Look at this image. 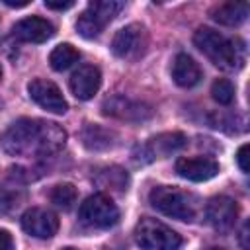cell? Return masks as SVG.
Instances as JSON below:
<instances>
[{
    "mask_svg": "<svg viewBox=\"0 0 250 250\" xmlns=\"http://www.w3.org/2000/svg\"><path fill=\"white\" fill-rule=\"evenodd\" d=\"M186 141H188V139H186L184 133H178V131H174V133H162V135L152 137V139L143 146V150H145L146 156H150V158H154V156H166V154H170V152L182 148V146L186 145Z\"/></svg>",
    "mask_w": 250,
    "mask_h": 250,
    "instance_id": "16",
    "label": "cell"
},
{
    "mask_svg": "<svg viewBox=\"0 0 250 250\" xmlns=\"http://www.w3.org/2000/svg\"><path fill=\"white\" fill-rule=\"evenodd\" d=\"M176 172L189 180V182H207L219 174V164L207 156H191V158H178Z\"/></svg>",
    "mask_w": 250,
    "mask_h": 250,
    "instance_id": "13",
    "label": "cell"
},
{
    "mask_svg": "<svg viewBox=\"0 0 250 250\" xmlns=\"http://www.w3.org/2000/svg\"><path fill=\"white\" fill-rule=\"evenodd\" d=\"M100 86H102V74H100V68L94 64H82L70 76V92L78 100L94 98Z\"/></svg>",
    "mask_w": 250,
    "mask_h": 250,
    "instance_id": "14",
    "label": "cell"
},
{
    "mask_svg": "<svg viewBox=\"0 0 250 250\" xmlns=\"http://www.w3.org/2000/svg\"><path fill=\"white\" fill-rule=\"evenodd\" d=\"M2 148L12 156H51L66 143V131L53 121L18 119L2 133Z\"/></svg>",
    "mask_w": 250,
    "mask_h": 250,
    "instance_id": "1",
    "label": "cell"
},
{
    "mask_svg": "<svg viewBox=\"0 0 250 250\" xmlns=\"http://www.w3.org/2000/svg\"><path fill=\"white\" fill-rule=\"evenodd\" d=\"M113 131L100 127V125H86L82 129V143L90 148V150H105L113 146Z\"/></svg>",
    "mask_w": 250,
    "mask_h": 250,
    "instance_id": "18",
    "label": "cell"
},
{
    "mask_svg": "<svg viewBox=\"0 0 250 250\" xmlns=\"http://www.w3.org/2000/svg\"><path fill=\"white\" fill-rule=\"evenodd\" d=\"M78 59H80V53H78L70 43H61V45H57V47L51 51V55H49V64H51V68L62 72V70H66L68 66H72Z\"/></svg>",
    "mask_w": 250,
    "mask_h": 250,
    "instance_id": "19",
    "label": "cell"
},
{
    "mask_svg": "<svg viewBox=\"0 0 250 250\" xmlns=\"http://www.w3.org/2000/svg\"><path fill=\"white\" fill-rule=\"evenodd\" d=\"M150 205L178 221H193L195 219V201L188 191L170 186H156L148 193Z\"/></svg>",
    "mask_w": 250,
    "mask_h": 250,
    "instance_id": "3",
    "label": "cell"
},
{
    "mask_svg": "<svg viewBox=\"0 0 250 250\" xmlns=\"http://www.w3.org/2000/svg\"><path fill=\"white\" fill-rule=\"evenodd\" d=\"M148 45V37L143 25L139 23H129L121 27L113 39H111V51L115 57L125 59V61H135L139 59Z\"/></svg>",
    "mask_w": 250,
    "mask_h": 250,
    "instance_id": "7",
    "label": "cell"
},
{
    "mask_svg": "<svg viewBox=\"0 0 250 250\" xmlns=\"http://www.w3.org/2000/svg\"><path fill=\"white\" fill-rule=\"evenodd\" d=\"M104 113L117 119H125V121H145L152 115V109L146 104L117 96L104 102Z\"/></svg>",
    "mask_w": 250,
    "mask_h": 250,
    "instance_id": "12",
    "label": "cell"
},
{
    "mask_svg": "<svg viewBox=\"0 0 250 250\" xmlns=\"http://www.w3.org/2000/svg\"><path fill=\"white\" fill-rule=\"evenodd\" d=\"M205 217L217 232H229L234 227L236 217H238L236 201L227 195H217V197L209 199V203L205 207Z\"/></svg>",
    "mask_w": 250,
    "mask_h": 250,
    "instance_id": "9",
    "label": "cell"
},
{
    "mask_svg": "<svg viewBox=\"0 0 250 250\" xmlns=\"http://www.w3.org/2000/svg\"><path fill=\"white\" fill-rule=\"evenodd\" d=\"M238 242H240V248H242V250H250V244H248V223H244V225H242V230H240Z\"/></svg>",
    "mask_w": 250,
    "mask_h": 250,
    "instance_id": "27",
    "label": "cell"
},
{
    "mask_svg": "<svg viewBox=\"0 0 250 250\" xmlns=\"http://www.w3.org/2000/svg\"><path fill=\"white\" fill-rule=\"evenodd\" d=\"M211 96H213V100H215L217 104H221V105L232 104V100H234V86H232V82H229L227 78L215 80L213 86H211Z\"/></svg>",
    "mask_w": 250,
    "mask_h": 250,
    "instance_id": "22",
    "label": "cell"
},
{
    "mask_svg": "<svg viewBox=\"0 0 250 250\" xmlns=\"http://www.w3.org/2000/svg\"><path fill=\"white\" fill-rule=\"evenodd\" d=\"M14 248V238L8 230L0 229V250H12Z\"/></svg>",
    "mask_w": 250,
    "mask_h": 250,
    "instance_id": "25",
    "label": "cell"
},
{
    "mask_svg": "<svg viewBox=\"0 0 250 250\" xmlns=\"http://www.w3.org/2000/svg\"><path fill=\"white\" fill-rule=\"evenodd\" d=\"M0 80H2V68H0Z\"/></svg>",
    "mask_w": 250,
    "mask_h": 250,
    "instance_id": "31",
    "label": "cell"
},
{
    "mask_svg": "<svg viewBox=\"0 0 250 250\" xmlns=\"http://www.w3.org/2000/svg\"><path fill=\"white\" fill-rule=\"evenodd\" d=\"M12 33L16 39L25 41V43H43L55 35V27L45 18L29 16V18L16 21V25L12 27Z\"/></svg>",
    "mask_w": 250,
    "mask_h": 250,
    "instance_id": "11",
    "label": "cell"
},
{
    "mask_svg": "<svg viewBox=\"0 0 250 250\" xmlns=\"http://www.w3.org/2000/svg\"><path fill=\"white\" fill-rule=\"evenodd\" d=\"M96 182H98V186L104 188V189H117V191H121V189L127 188L129 176H127L125 170H121V168H117V166H109V168H104V170L96 176Z\"/></svg>",
    "mask_w": 250,
    "mask_h": 250,
    "instance_id": "20",
    "label": "cell"
},
{
    "mask_svg": "<svg viewBox=\"0 0 250 250\" xmlns=\"http://www.w3.org/2000/svg\"><path fill=\"white\" fill-rule=\"evenodd\" d=\"M207 250H227V248H223V246H211V248H207Z\"/></svg>",
    "mask_w": 250,
    "mask_h": 250,
    "instance_id": "29",
    "label": "cell"
},
{
    "mask_svg": "<svg viewBox=\"0 0 250 250\" xmlns=\"http://www.w3.org/2000/svg\"><path fill=\"white\" fill-rule=\"evenodd\" d=\"M21 229L35 238H51L59 230V219L49 209L31 207L21 215Z\"/></svg>",
    "mask_w": 250,
    "mask_h": 250,
    "instance_id": "10",
    "label": "cell"
},
{
    "mask_svg": "<svg viewBox=\"0 0 250 250\" xmlns=\"http://www.w3.org/2000/svg\"><path fill=\"white\" fill-rule=\"evenodd\" d=\"M236 162H238V168H240L244 174H248V170H250V166H248V145H242V146L238 148V152H236Z\"/></svg>",
    "mask_w": 250,
    "mask_h": 250,
    "instance_id": "24",
    "label": "cell"
},
{
    "mask_svg": "<svg viewBox=\"0 0 250 250\" xmlns=\"http://www.w3.org/2000/svg\"><path fill=\"white\" fill-rule=\"evenodd\" d=\"M74 6V2H47L45 0V8H49V10H68V8H72Z\"/></svg>",
    "mask_w": 250,
    "mask_h": 250,
    "instance_id": "26",
    "label": "cell"
},
{
    "mask_svg": "<svg viewBox=\"0 0 250 250\" xmlns=\"http://www.w3.org/2000/svg\"><path fill=\"white\" fill-rule=\"evenodd\" d=\"M21 201V193L10 188H0V215L10 213L12 209H16Z\"/></svg>",
    "mask_w": 250,
    "mask_h": 250,
    "instance_id": "23",
    "label": "cell"
},
{
    "mask_svg": "<svg viewBox=\"0 0 250 250\" xmlns=\"http://www.w3.org/2000/svg\"><path fill=\"white\" fill-rule=\"evenodd\" d=\"M4 4L6 6H12V8H23V6H27V2H10V0H4Z\"/></svg>",
    "mask_w": 250,
    "mask_h": 250,
    "instance_id": "28",
    "label": "cell"
},
{
    "mask_svg": "<svg viewBox=\"0 0 250 250\" xmlns=\"http://www.w3.org/2000/svg\"><path fill=\"white\" fill-rule=\"evenodd\" d=\"M76 197H78V193L72 184H59L51 189V201L64 211H68L76 203Z\"/></svg>",
    "mask_w": 250,
    "mask_h": 250,
    "instance_id": "21",
    "label": "cell"
},
{
    "mask_svg": "<svg viewBox=\"0 0 250 250\" xmlns=\"http://www.w3.org/2000/svg\"><path fill=\"white\" fill-rule=\"evenodd\" d=\"M62 250H76V248H70V246H68V248H62Z\"/></svg>",
    "mask_w": 250,
    "mask_h": 250,
    "instance_id": "30",
    "label": "cell"
},
{
    "mask_svg": "<svg viewBox=\"0 0 250 250\" xmlns=\"http://www.w3.org/2000/svg\"><path fill=\"white\" fill-rule=\"evenodd\" d=\"M27 92H29V98L43 109L51 111V113H64L68 109V104L66 100L62 98L59 86L47 78H33L29 84H27Z\"/></svg>",
    "mask_w": 250,
    "mask_h": 250,
    "instance_id": "8",
    "label": "cell"
},
{
    "mask_svg": "<svg viewBox=\"0 0 250 250\" xmlns=\"http://www.w3.org/2000/svg\"><path fill=\"white\" fill-rule=\"evenodd\" d=\"M172 78L178 86L182 88H191L199 82L201 78V68L199 64L186 53L176 55L174 62H172Z\"/></svg>",
    "mask_w": 250,
    "mask_h": 250,
    "instance_id": "15",
    "label": "cell"
},
{
    "mask_svg": "<svg viewBox=\"0 0 250 250\" xmlns=\"http://www.w3.org/2000/svg\"><path fill=\"white\" fill-rule=\"evenodd\" d=\"M195 47L217 66L234 70L244 64V43L240 39H227L211 27H199L193 33Z\"/></svg>",
    "mask_w": 250,
    "mask_h": 250,
    "instance_id": "2",
    "label": "cell"
},
{
    "mask_svg": "<svg viewBox=\"0 0 250 250\" xmlns=\"http://www.w3.org/2000/svg\"><path fill=\"white\" fill-rule=\"evenodd\" d=\"M123 2L117 0H94L88 4V8L78 16L76 20V31L84 39L98 37L104 27L123 10Z\"/></svg>",
    "mask_w": 250,
    "mask_h": 250,
    "instance_id": "5",
    "label": "cell"
},
{
    "mask_svg": "<svg viewBox=\"0 0 250 250\" xmlns=\"http://www.w3.org/2000/svg\"><path fill=\"white\" fill-rule=\"evenodd\" d=\"M80 221L92 229H109L119 221L117 205L105 193H94L84 199L78 211Z\"/></svg>",
    "mask_w": 250,
    "mask_h": 250,
    "instance_id": "6",
    "label": "cell"
},
{
    "mask_svg": "<svg viewBox=\"0 0 250 250\" xmlns=\"http://www.w3.org/2000/svg\"><path fill=\"white\" fill-rule=\"evenodd\" d=\"M135 240L141 250H178L182 246V236L168 225L145 217L135 227Z\"/></svg>",
    "mask_w": 250,
    "mask_h": 250,
    "instance_id": "4",
    "label": "cell"
},
{
    "mask_svg": "<svg viewBox=\"0 0 250 250\" xmlns=\"http://www.w3.org/2000/svg\"><path fill=\"white\" fill-rule=\"evenodd\" d=\"M248 2H225V4H219L211 16L215 21L223 23V25H238L246 20L248 16Z\"/></svg>",
    "mask_w": 250,
    "mask_h": 250,
    "instance_id": "17",
    "label": "cell"
}]
</instances>
